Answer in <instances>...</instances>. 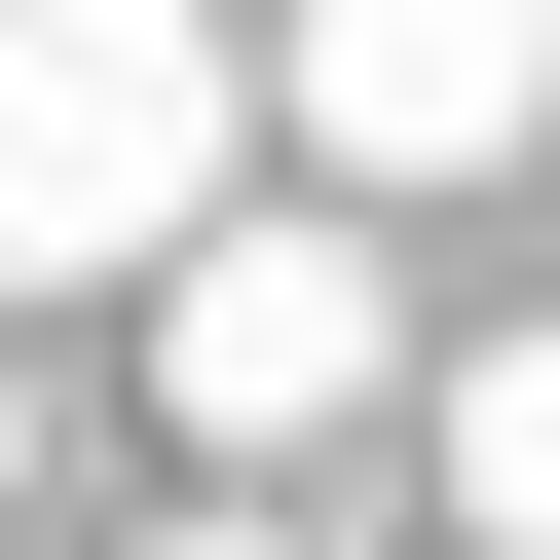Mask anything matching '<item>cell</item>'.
Returning <instances> with one entry per match:
<instances>
[{
	"instance_id": "cell-1",
	"label": "cell",
	"mask_w": 560,
	"mask_h": 560,
	"mask_svg": "<svg viewBox=\"0 0 560 560\" xmlns=\"http://www.w3.org/2000/svg\"><path fill=\"white\" fill-rule=\"evenodd\" d=\"M224 150H261L224 0H0V300H187Z\"/></svg>"
},
{
	"instance_id": "cell-5",
	"label": "cell",
	"mask_w": 560,
	"mask_h": 560,
	"mask_svg": "<svg viewBox=\"0 0 560 560\" xmlns=\"http://www.w3.org/2000/svg\"><path fill=\"white\" fill-rule=\"evenodd\" d=\"M113 560H300V523H113Z\"/></svg>"
},
{
	"instance_id": "cell-4",
	"label": "cell",
	"mask_w": 560,
	"mask_h": 560,
	"mask_svg": "<svg viewBox=\"0 0 560 560\" xmlns=\"http://www.w3.org/2000/svg\"><path fill=\"white\" fill-rule=\"evenodd\" d=\"M411 411H448V523L560 560V337H486V374H411Z\"/></svg>"
},
{
	"instance_id": "cell-3",
	"label": "cell",
	"mask_w": 560,
	"mask_h": 560,
	"mask_svg": "<svg viewBox=\"0 0 560 560\" xmlns=\"http://www.w3.org/2000/svg\"><path fill=\"white\" fill-rule=\"evenodd\" d=\"M560 113V0H300V150L337 187H486Z\"/></svg>"
},
{
	"instance_id": "cell-2",
	"label": "cell",
	"mask_w": 560,
	"mask_h": 560,
	"mask_svg": "<svg viewBox=\"0 0 560 560\" xmlns=\"http://www.w3.org/2000/svg\"><path fill=\"white\" fill-rule=\"evenodd\" d=\"M150 411H187V448H337V411H411V300H374V224H224L187 300H150Z\"/></svg>"
}]
</instances>
